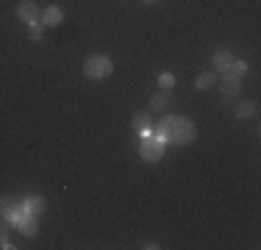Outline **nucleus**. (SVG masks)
<instances>
[{
  "label": "nucleus",
  "mask_w": 261,
  "mask_h": 250,
  "mask_svg": "<svg viewBox=\"0 0 261 250\" xmlns=\"http://www.w3.org/2000/svg\"><path fill=\"white\" fill-rule=\"evenodd\" d=\"M42 34H45V28H42V22H34V25H28V36L34 42H39L42 39Z\"/></svg>",
  "instance_id": "obj_15"
},
{
  "label": "nucleus",
  "mask_w": 261,
  "mask_h": 250,
  "mask_svg": "<svg viewBox=\"0 0 261 250\" xmlns=\"http://www.w3.org/2000/svg\"><path fill=\"white\" fill-rule=\"evenodd\" d=\"M20 211H22V206H20V203H14L11 197H0V214L6 217V222H9L11 217H17Z\"/></svg>",
  "instance_id": "obj_8"
},
{
  "label": "nucleus",
  "mask_w": 261,
  "mask_h": 250,
  "mask_svg": "<svg viewBox=\"0 0 261 250\" xmlns=\"http://www.w3.org/2000/svg\"><path fill=\"white\" fill-rule=\"evenodd\" d=\"M233 64V56L228 50H217L214 53V72H228Z\"/></svg>",
  "instance_id": "obj_6"
},
{
  "label": "nucleus",
  "mask_w": 261,
  "mask_h": 250,
  "mask_svg": "<svg viewBox=\"0 0 261 250\" xmlns=\"http://www.w3.org/2000/svg\"><path fill=\"white\" fill-rule=\"evenodd\" d=\"M17 17H20L25 25H34V22L42 20V9L34 3V0H22V3L17 6Z\"/></svg>",
  "instance_id": "obj_4"
},
{
  "label": "nucleus",
  "mask_w": 261,
  "mask_h": 250,
  "mask_svg": "<svg viewBox=\"0 0 261 250\" xmlns=\"http://www.w3.org/2000/svg\"><path fill=\"white\" fill-rule=\"evenodd\" d=\"M42 25H59V22H64V11L59 9V6H47L45 11H42Z\"/></svg>",
  "instance_id": "obj_5"
},
{
  "label": "nucleus",
  "mask_w": 261,
  "mask_h": 250,
  "mask_svg": "<svg viewBox=\"0 0 261 250\" xmlns=\"http://www.w3.org/2000/svg\"><path fill=\"white\" fill-rule=\"evenodd\" d=\"M0 247H11V242H9V222H0Z\"/></svg>",
  "instance_id": "obj_16"
},
{
  "label": "nucleus",
  "mask_w": 261,
  "mask_h": 250,
  "mask_svg": "<svg viewBox=\"0 0 261 250\" xmlns=\"http://www.w3.org/2000/svg\"><path fill=\"white\" fill-rule=\"evenodd\" d=\"M134 131L142 136H153V128H150V114H139L134 117Z\"/></svg>",
  "instance_id": "obj_10"
},
{
  "label": "nucleus",
  "mask_w": 261,
  "mask_h": 250,
  "mask_svg": "<svg viewBox=\"0 0 261 250\" xmlns=\"http://www.w3.org/2000/svg\"><path fill=\"white\" fill-rule=\"evenodd\" d=\"M256 109H258V106L253 103V100H247V103H242L239 109H236V117H239V120H247V117L256 114Z\"/></svg>",
  "instance_id": "obj_14"
},
{
  "label": "nucleus",
  "mask_w": 261,
  "mask_h": 250,
  "mask_svg": "<svg viewBox=\"0 0 261 250\" xmlns=\"http://www.w3.org/2000/svg\"><path fill=\"white\" fill-rule=\"evenodd\" d=\"M22 209L28 211V214H34V217H39L42 211H45V197H39V195H31L22 200Z\"/></svg>",
  "instance_id": "obj_7"
},
{
  "label": "nucleus",
  "mask_w": 261,
  "mask_h": 250,
  "mask_svg": "<svg viewBox=\"0 0 261 250\" xmlns=\"http://www.w3.org/2000/svg\"><path fill=\"white\" fill-rule=\"evenodd\" d=\"M84 72H86V78H109L114 72V64L106 56H89L84 64Z\"/></svg>",
  "instance_id": "obj_2"
},
{
  "label": "nucleus",
  "mask_w": 261,
  "mask_h": 250,
  "mask_svg": "<svg viewBox=\"0 0 261 250\" xmlns=\"http://www.w3.org/2000/svg\"><path fill=\"white\" fill-rule=\"evenodd\" d=\"M145 3H156V0H145Z\"/></svg>",
  "instance_id": "obj_19"
},
{
  "label": "nucleus",
  "mask_w": 261,
  "mask_h": 250,
  "mask_svg": "<svg viewBox=\"0 0 261 250\" xmlns=\"http://www.w3.org/2000/svg\"><path fill=\"white\" fill-rule=\"evenodd\" d=\"M153 136L161 139L167 145V142H175V145H189V142H195L197 136V128L192 120H186V117H164L156 131H153Z\"/></svg>",
  "instance_id": "obj_1"
},
{
  "label": "nucleus",
  "mask_w": 261,
  "mask_h": 250,
  "mask_svg": "<svg viewBox=\"0 0 261 250\" xmlns=\"http://www.w3.org/2000/svg\"><path fill=\"white\" fill-rule=\"evenodd\" d=\"M228 72H233L236 78H242V75L247 72V64H245V61H236V59H233V64H231V70H228Z\"/></svg>",
  "instance_id": "obj_17"
},
{
  "label": "nucleus",
  "mask_w": 261,
  "mask_h": 250,
  "mask_svg": "<svg viewBox=\"0 0 261 250\" xmlns=\"http://www.w3.org/2000/svg\"><path fill=\"white\" fill-rule=\"evenodd\" d=\"M222 92H225V97L239 95V78L233 72H222Z\"/></svg>",
  "instance_id": "obj_9"
},
{
  "label": "nucleus",
  "mask_w": 261,
  "mask_h": 250,
  "mask_svg": "<svg viewBox=\"0 0 261 250\" xmlns=\"http://www.w3.org/2000/svg\"><path fill=\"white\" fill-rule=\"evenodd\" d=\"M159 84L164 86V89H170V86H175V78H172L170 72H164V75H161V78H159Z\"/></svg>",
  "instance_id": "obj_18"
},
{
  "label": "nucleus",
  "mask_w": 261,
  "mask_h": 250,
  "mask_svg": "<svg viewBox=\"0 0 261 250\" xmlns=\"http://www.w3.org/2000/svg\"><path fill=\"white\" fill-rule=\"evenodd\" d=\"M170 103H172L170 92H159V95H153V100H150V109H153V111H164Z\"/></svg>",
  "instance_id": "obj_12"
},
{
  "label": "nucleus",
  "mask_w": 261,
  "mask_h": 250,
  "mask_svg": "<svg viewBox=\"0 0 261 250\" xmlns=\"http://www.w3.org/2000/svg\"><path fill=\"white\" fill-rule=\"evenodd\" d=\"M139 153H142V159H145V161H159L161 156H164V142L156 139V136H145Z\"/></svg>",
  "instance_id": "obj_3"
},
{
  "label": "nucleus",
  "mask_w": 261,
  "mask_h": 250,
  "mask_svg": "<svg viewBox=\"0 0 261 250\" xmlns=\"http://www.w3.org/2000/svg\"><path fill=\"white\" fill-rule=\"evenodd\" d=\"M214 81H217V72H214V70H206V72H200V75H197L195 86H197V89H208V86L214 84Z\"/></svg>",
  "instance_id": "obj_13"
},
{
  "label": "nucleus",
  "mask_w": 261,
  "mask_h": 250,
  "mask_svg": "<svg viewBox=\"0 0 261 250\" xmlns=\"http://www.w3.org/2000/svg\"><path fill=\"white\" fill-rule=\"evenodd\" d=\"M20 231H22L25 236H36V231H39V225H36V217L25 211V214H22V222H20Z\"/></svg>",
  "instance_id": "obj_11"
}]
</instances>
